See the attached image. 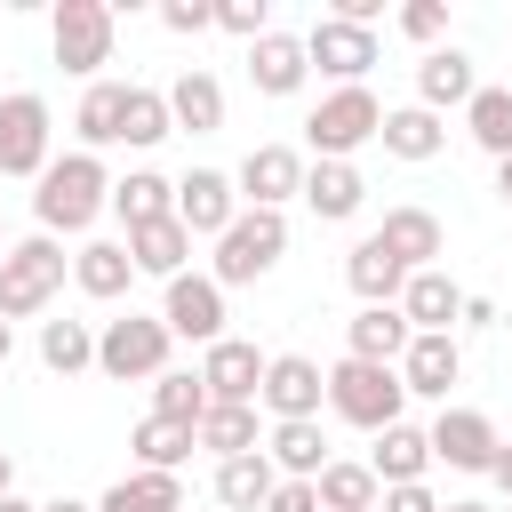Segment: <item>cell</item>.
I'll return each instance as SVG.
<instances>
[{"label":"cell","mask_w":512,"mask_h":512,"mask_svg":"<svg viewBox=\"0 0 512 512\" xmlns=\"http://www.w3.org/2000/svg\"><path fill=\"white\" fill-rule=\"evenodd\" d=\"M112 208V176H104V152H64V160H48V176H40V192H32V216H40V232L56 240H80L96 216Z\"/></svg>","instance_id":"6da1fadb"},{"label":"cell","mask_w":512,"mask_h":512,"mask_svg":"<svg viewBox=\"0 0 512 512\" xmlns=\"http://www.w3.org/2000/svg\"><path fill=\"white\" fill-rule=\"evenodd\" d=\"M400 408H408V384H400V368H376V360H336L328 368V416L336 424H352V432H392L400 424Z\"/></svg>","instance_id":"7a4b0ae2"},{"label":"cell","mask_w":512,"mask_h":512,"mask_svg":"<svg viewBox=\"0 0 512 512\" xmlns=\"http://www.w3.org/2000/svg\"><path fill=\"white\" fill-rule=\"evenodd\" d=\"M168 352H176V336H168V320L160 312H120V320H104L96 328V376H112V384H160L168 376Z\"/></svg>","instance_id":"3957f363"},{"label":"cell","mask_w":512,"mask_h":512,"mask_svg":"<svg viewBox=\"0 0 512 512\" xmlns=\"http://www.w3.org/2000/svg\"><path fill=\"white\" fill-rule=\"evenodd\" d=\"M64 272H72L64 240H48V232L8 240V256H0V320H32V312H48L56 288H64Z\"/></svg>","instance_id":"277c9868"},{"label":"cell","mask_w":512,"mask_h":512,"mask_svg":"<svg viewBox=\"0 0 512 512\" xmlns=\"http://www.w3.org/2000/svg\"><path fill=\"white\" fill-rule=\"evenodd\" d=\"M384 136V104L376 88H328L312 112H304V152L312 160H352L360 144Z\"/></svg>","instance_id":"5b68a950"},{"label":"cell","mask_w":512,"mask_h":512,"mask_svg":"<svg viewBox=\"0 0 512 512\" xmlns=\"http://www.w3.org/2000/svg\"><path fill=\"white\" fill-rule=\"evenodd\" d=\"M280 256H288V216H280V208H240L232 232H224L216 256H208V280H216V288H248V280H264Z\"/></svg>","instance_id":"8992f818"},{"label":"cell","mask_w":512,"mask_h":512,"mask_svg":"<svg viewBox=\"0 0 512 512\" xmlns=\"http://www.w3.org/2000/svg\"><path fill=\"white\" fill-rule=\"evenodd\" d=\"M48 48L72 80H104L112 64V8L104 0H56L48 8Z\"/></svg>","instance_id":"52a82bcc"},{"label":"cell","mask_w":512,"mask_h":512,"mask_svg":"<svg viewBox=\"0 0 512 512\" xmlns=\"http://www.w3.org/2000/svg\"><path fill=\"white\" fill-rule=\"evenodd\" d=\"M48 136H56V112H48V96H32V88H16V96H0V176H48Z\"/></svg>","instance_id":"ba28073f"},{"label":"cell","mask_w":512,"mask_h":512,"mask_svg":"<svg viewBox=\"0 0 512 512\" xmlns=\"http://www.w3.org/2000/svg\"><path fill=\"white\" fill-rule=\"evenodd\" d=\"M256 408H264L272 424H312V416L328 408V368H320L312 352H272V360H264Z\"/></svg>","instance_id":"9c48e42d"},{"label":"cell","mask_w":512,"mask_h":512,"mask_svg":"<svg viewBox=\"0 0 512 512\" xmlns=\"http://www.w3.org/2000/svg\"><path fill=\"white\" fill-rule=\"evenodd\" d=\"M424 432H432V464H448V472H480V480H488V464H496V448H504V432H496L488 408H440Z\"/></svg>","instance_id":"30bf717a"},{"label":"cell","mask_w":512,"mask_h":512,"mask_svg":"<svg viewBox=\"0 0 512 512\" xmlns=\"http://www.w3.org/2000/svg\"><path fill=\"white\" fill-rule=\"evenodd\" d=\"M304 56H312V72H328L336 88H368V64L384 56V40L360 32V24H344V16H320V24L304 32Z\"/></svg>","instance_id":"8fae6325"},{"label":"cell","mask_w":512,"mask_h":512,"mask_svg":"<svg viewBox=\"0 0 512 512\" xmlns=\"http://www.w3.org/2000/svg\"><path fill=\"white\" fill-rule=\"evenodd\" d=\"M304 152L296 144H256L240 168H232V184H240V208H280L288 216V200H304Z\"/></svg>","instance_id":"7c38bea8"},{"label":"cell","mask_w":512,"mask_h":512,"mask_svg":"<svg viewBox=\"0 0 512 512\" xmlns=\"http://www.w3.org/2000/svg\"><path fill=\"white\" fill-rule=\"evenodd\" d=\"M264 360H272V352H256L248 336H216V344L200 352V384H208V400H216V408H256V392H264Z\"/></svg>","instance_id":"4fadbf2b"},{"label":"cell","mask_w":512,"mask_h":512,"mask_svg":"<svg viewBox=\"0 0 512 512\" xmlns=\"http://www.w3.org/2000/svg\"><path fill=\"white\" fill-rule=\"evenodd\" d=\"M232 216H240V184H232L224 168H192V176H176V224H184L192 240H224Z\"/></svg>","instance_id":"5bb4252c"},{"label":"cell","mask_w":512,"mask_h":512,"mask_svg":"<svg viewBox=\"0 0 512 512\" xmlns=\"http://www.w3.org/2000/svg\"><path fill=\"white\" fill-rule=\"evenodd\" d=\"M160 320H168V336H184V344H216L224 336V288L208 280V272H176L168 280V296H160Z\"/></svg>","instance_id":"9a60e30c"},{"label":"cell","mask_w":512,"mask_h":512,"mask_svg":"<svg viewBox=\"0 0 512 512\" xmlns=\"http://www.w3.org/2000/svg\"><path fill=\"white\" fill-rule=\"evenodd\" d=\"M400 312H408V328H416V336H456V328H464V288H456L440 264H432V272H408Z\"/></svg>","instance_id":"2e32d148"},{"label":"cell","mask_w":512,"mask_h":512,"mask_svg":"<svg viewBox=\"0 0 512 512\" xmlns=\"http://www.w3.org/2000/svg\"><path fill=\"white\" fill-rule=\"evenodd\" d=\"M416 344V328H408V312L400 304H360L352 320H344V352L352 360H376V368H400V352Z\"/></svg>","instance_id":"e0dca14e"},{"label":"cell","mask_w":512,"mask_h":512,"mask_svg":"<svg viewBox=\"0 0 512 512\" xmlns=\"http://www.w3.org/2000/svg\"><path fill=\"white\" fill-rule=\"evenodd\" d=\"M456 376H464V344H456V336H416V344L400 352V384H408V400H440V408H448Z\"/></svg>","instance_id":"ac0fdd59"},{"label":"cell","mask_w":512,"mask_h":512,"mask_svg":"<svg viewBox=\"0 0 512 512\" xmlns=\"http://www.w3.org/2000/svg\"><path fill=\"white\" fill-rule=\"evenodd\" d=\"M312 80V56H304V32H264L248 48V88L256 96H296Z\"/></svg>","instance_id":"d6986e66"},{"label":"cell","mask_w":512,"mask_h":512,"mask_svg":"<svg viewBox=\"0 0 512 512\" xmlns=\"http://www.w3.org/2000/svg\"><path fill=\"white\" fill-rule=\"evenodd\" d=\"M472 96H480V72H472V56H464L456 40L416 64V104H424V112H464Z\"/></svg>","instance_id":"ffe728a7"},{"label":"cell","mask_w":512,"mask_h":512,"mask_svg":"<svg viewBox=\"0 0 512 512\" xmlns=\"http://www.w3.org/2000/svg\"><path fill=\"white\" fill-rule=\"evenodd\" d=\"M304 208H312L320 224H352V216L368 208V176H360L352 160H312V168H304Z\"/></svg>","instance_id":"44dd1931"},{"label":"cell","mask_w":512,"mask_h":512,"mask_svg":"<svg viewBox=\"0 0 512 512\" xmlns=\"http://www.w3.org/2000/svg\"><path fill=\"white\" fill-rule=\"evenodd\" d=\"M376 240L408 264V272H432L440 264V248H448V232H440V216L432 208H416V200H400V208H384V224H376Z\"/></svg>","instance_id":"7402d4cb"},{"label":"cell","mask_w":512,"mask_h":512,"mask_svg":"<svg viewBox=\"0 0 512 512\" xmlns=\"http://www.w3.org/2000/svg\"><path fill=\"white\" fill-rule=\"evenodd\" d=\"M128 88H136V80H88V88H80V112H72L80 152H112V144H120V128H128Z\"/></svg>","instance_id":"603a6c76"},{"label":"cell","mask_w":512,"mask_h":512,"mask_svg":"<svg viewBox=\"0 0 512 512\" xmlns=\"http://www.w3.org/2000/svg\"><path fill=\"white\" fill-rule=\"evenodd\" d=\"M128 280H136L128 240H80V248H72V288H80V296L120 304V296H128Z\"/></svg>","instance_id":"cb8c5ba5"},{"label":"cell","mask_w":512,"mask_h":512,"mask_svg":"<svg viewBox=\"0 0 512 512\" xmlns=\"http://www.w3.org/2000/svg\"><path fill=\"white\" fill-rule=\"evenodd\" d=\"M368 472H376L384 488H416V480L432 472V432L400 416L392 432H376V448H368Z\"/></svg>","instance_id":"d4e9b609"},{"label":"cell","mask_w":512,"mask_h":512,"mask_svg":"<svg viewBox=\"0 0 512 512\" xmlns=\"http://www.w3.org/2000/svg\"><path fill=\"white\" fill-rule=\"evenodd\" d=\"M344 280H352V296L360 304H400V288H408V264L368 232V240H352V256H344Z\"/></svg>","instance_id":"484cf974"},{"label":"cell","mask_w":512,"mask_h":512,"mask_svg":"<svg viewBox=\"0 0 512 512\" xmlns=\"http://www.w3.org/2000/svg\"><path fill=\"white\" fill-rule=\"evenodd\" d=\"M264 456H272V472L280 480H320L336 456H328V432H320V416L312 424H272L264 432Z\"/></svg>","instance_id":"4316f807"},{"label":"cell","mask_w":512,"mask_h":512,"mask_svg":"<svg viewBox=\"0 0 512 512\" xmlns=\"http://www.w3.org/2000/svg\"><path fill=\"white\" fill-rule=\"evenodd\" d=\"M168 112H176L184 136H216V128H224V80L200 72V64L176 72V80H168Z\"/></svg>","instance_id":"83f0119b"},{"label":"cell","mask_w":512,"mask_h":512,"mask_svg":"<svg viewBox=\"0 0 512 512\" xmlns=\"http://www.w3.org/2000/svg\"><path fill=\"white\" fill-rule=\"evenodd\" d=\"M112 216H120L128 232H144V224L176 216V184H168L160 168H128V176H112Z\"/></svg>","instance_id":"f1b7e54d"},{"label":"cell","mask_w":512,"mask_h":512,"mask_svg":"<svg viewBox=\"0 0 512 512\" xmlns=\"http://www.w3.org/2000/svg\"><path fill=\"white\" fill-rule=\"evenodd\" d=\"M128 448H136V472H184V456L200 448V424H176V416H144V424L128 432Z\"/></svg>","instance_id":"f546056e"},{"label":"cell","mask_w":512,"mask_h":512,"mask_svg":"<svg viewBox=\"0 0 512 512\" xmlns=\"http://www.w3.org/2000/svg\"><path fill=\"white\" fill-rule=\"evenodd\" d=\"M392 160H440V144H448V128H440V112H424V104H400V112H384V136H376Z\"/></svg>","instance_id":"4dcf8cb0"},{"label":"cell","mask_w":512,"mask_h":512,"mask_svg":"<svg viewBox=\"0 0 512 512\" xmlns=\"http://www.w3.org/2000/svg\"><path fill=\"white\" fill-rule=\"evenodd\" d=\"M272 488H280V472H272V456H264V448H256V456L216 464V504H224V512H264V504H272Z\"/></svg>","instance_id":"1f68e13d"},{"label":"cell","mask_w":512,"mask_h":512,"mask_svg":"<svg viewBox=\"0 0 512 512\" xmlns=\"http://www.w3.org/2000/svg\"><path fill=\"white\" fill-rule=\"evenodd\" d=\"M96 512H184V480L176 472H120L96 496Z\"/></svg>","instance_id":"d6a6232c"},{"label":"cell","mask_w":512,"mask_h":512,"mask_svg":"<svg viewBox=\"0 0 512 512\" xmlns=\"http://www.w3.org/2000/svg\"><path fill=\"white\" fill-rule=\"evenodd\" d=\"M128 256H136V272H152L160 288L184 272V256H192V232L176 224V216H160V224H144V232H128Z\"/></svg>","instance_id":"836d02e7"},{"label":"cell","mask_w":512,"mask_h":512,"mask_svg":"<svg viewBox=\"0 0 512 512\" xmlns=\"http://www.w3.org/2000/svg\"><path fill=\"white\" fill-rule=\"evenodd\" d=\"M200 448H208L216 464H232V456H256V448H264V424H256V408H216V400H208V416H200Z\"/></svg>","instance_id":"e575fe53"},{"label":"cell","mask_w":512,"mask_h":512,"mask_svg":"<svg viewBox=\"0 0 512 512\" xmlns=\"http://www.w3.org/2000/svg\"><path fill=\"white\" fill-rule=\"evenodd\" d=\"M312 488H320V512H376V504H384V480H376L368 464H352V456H336Z\"/></svg>","instance_id":"d590c367"},{"label":"cell","mask_w":512,"mask_h":512,"mask_svg":"<svg viewBox=\"0 0 512 512\" xmlns=\"http://www.w3.org/2000/svg\"><path fill=\"white\" fill-rule=\"evenodd\" d=\"M40 368H48V376L96 368V328H88V320H40Z\"/></svg>","instance_id":"8d00e7d4"},{"label":"cell","mask_w":512,"mask_h":512,"mask_svg":"<svg viewBox=\"0 0 512 512\" xmlns=\"http://www.w3.org/2000/svg\"><path fill=\"white\" fill-rule=\"evenodd\" d=\"M464 136L488 152V160H512V88H480L464 104Z\"/></svg>","instance_id":"74e56055"},{"label":"cell","mask_w":512,"mask_h":512,"mask_svg":"<svg viewBox=\"0 0 512 512\" xmlns=\"http://www.w3.org/2000/svg\"><path fill=\"white\" fill-rule=\"evenodd\" d=\"M160 136H176V112H168V88H128V128H120V144H136V152H152Z\"/></svg>","instance_id":"f35d334b"},{"label":"cell","mask_w":512,"mask_h":512,"mask_svg":"<svg viewBox=\"0 0 512 512\" xmlns=\"http://www.w3.org/2000/svg\"><path fill=\"white\" fill-rule=\"evenodd\" d=\"M152 416L200 424V416H208V384H200V368H168V376L152 384Z\"/></svg>","instance_id":"ab89813d"},{"label":"cell","mask_w":512,"mask_h":512,"mask_svg":"<svg viewBox=\"0 0 512 512\" xmlns=\"http://www.w3.org/2000/svg\"><path fill=\"white\" fill-rule=\"evenodd\" d=\"M392 24H400V40H416L424 56H432V48H448V0H408Z\"/></svg>","instance_id":"60d3db41"},{"label":"cell","mask_w":512,"mask_h":512,"mask_svg":"<svg viewBox=\"0 0 512 512\" xmlns=\"http://www.w3.org/2000/svg\"><path fill=\"white\" fill-rule=\"evenodd\" d=\"M216 24H224L232 40H248V48H256V40L272 32V8H264V0H216Z\"/></svg>","instance_id":"b9f144b4"},{"label":"cell","mask_w":512,"mask_h":512,"mask_svg":"<svg viewBox=\"0 0 512 512\" xmlns=\"http://www.w3.org/2000/svg\"><path fill=\"white\" fill-rule=\"evenodd\" d=\"M160 24H168L176 40H200V32L216 24V0H160Z\"/></svg>","instance_id":"7bdbcfd3"},{"label":"cell","mask_w":512,"mask_h":512,"mask_svg":"<svg viewBox=\"0 0 512 512\" xmlns=\"http://www.w3.org/2000/svg\"><path fill=\"white\" fill-rule=\"evenodd\" d=\"M264 512H320V488H312V480H280Z\"/></svg>","instance_id":"ee69618b"},{"label":"cell","mask_w":512,"mask_h":512,"mask_svg":"<svg viewBox=\"0 0 512 512\" xmlns=\"http://www.w3.org/2000/svg\"><path fill=\"white\" fill-rule=\"evenodd\" d=\"M376 512H448V504H440V496L416 480V488H384V504H376Z\"/></svg>","instance_id":"f6af8a7d"},{"label":"cell","mask_w":512,"mask_h":512,"mask_svg":"<svg viewBox=\"0 0 512 512\" xmlns=\"http://www.w3.org/2000/svg\"><path fill=\"white\" fill-rule=\"evenodd\" d=\"M488 480H496V496H504V504H512V440H504V448H496V464H488Z\"/></svg>","instance_id":"bcb514c9"},{"label":"cell","mask_w":512,"mask_h":512,"mask_svg":"<svg viewBox=\"0 0 512 512\" xmlns=\"http://www.w3.org/2000/svg\"><path fill=\"white\" fill-rule=\"evenodd\" d=\"M464 328H496V304L488 296H464Z\"/></svg>","instance_id":"7dc6e473"},{"label":"cell","mask_w":512,"mask_h":512,"mask_svg":"<svg viewBox=\"0 0 512 512\" xmlns=\"http://www.w3.org/2000/svg\"><path fill=\"white\" fill-rule=\"evenodd\" d=\"M496 200L512 208V160H496Z\"/></svg>","instance_id":"c3c4849f"},{"label":"cell","mask_w":512,"mask_h":512,"mask_svg":"<svg viewBox=\"0 0 512 512\" xmlns=\"http://www.w3.org/2000/svg\"><path fill=\"white\" fill-rule=\"evenodd\" d=\"M0 512H40V504H32V496H16V488H8V496H0Z\"/></svg>","instance_id":"681fc988"},{"label":"cell","mask_w":512,"mask_h":512,"mask_svg":"<svg viewBox=\"0 0 512 512\" xmlns=\"http://www.w3.org/2000/svg\"><path fill=\"white\" fill-rule=\"evenodd\" d=\"M40 512H96V504H80V496H56V504H40Z\"/></svg>","instance_id":"f907efd6"},{"label":"cell","mask_w":512,"mask_h":512,"mask_svg":"<svg viewBox=\"0 0 512 512\" xmlns=\"http://www.w3.org/2000/svg\"><path fill=\"white\" fill-rule=\"evenodd\" d=\"M8 488H16V456L0 448V496H8Z\"/></svg>","instance_id":"816d5d0a"},{"label":"cell","mask_w":512,"mask_h":512,"mask_svg":"<svg viewBox=\"0 0 512 512\" xmlns=\"http://www.w3.org/2000/svg\"><path fill=\"white\" fill-rule=\"evenodd\" d=\"M448 512H496V504H480V496H456V504H448Z\"/></svg>","instance_id":"f5cc1de1"},{"label":"cell","mask_w":512,"mask_h":512,"mask_svg":"<svg viewBox=\"0 0 512 512\" xmlns=\"http://www.w3.org/2000/svg\"><path fill=\"white\" fill-rule=\"evenodd\" d=\"M8 352H16V328H8V320H0V368H8Z\"/></svg>","instance_id":"db71d44e"},{"label":"cell","mask_w":512,"mask_h":512,"mask_svg":"<svg viewBox=\"0 0 512 512\" xmlns=\"http://www.w3.org/2000/svg\"><path fill=\"white\" fill-rule=\"evenodd\" d=\"M0 256H8V216H0Z\"/></svg>","instance_id":"11a10c76"},{"label":"cell","mask_w":512,"mask_h":512,"mask_svg":"<svg viewBox=\"0 0 512 512\" xmlns=\"http://www.w3.org/2000/svg\"><path fill=\"white\" fill-rule=\"evenodd\" d=\"M496 512H512V504H496Z\"/></svg>","instance_id":"9f6ffc18"}]
</instances>
